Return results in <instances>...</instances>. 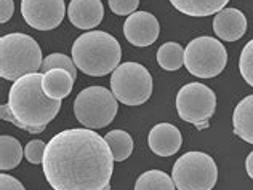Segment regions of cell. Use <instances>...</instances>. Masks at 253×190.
Segmentation results:
<instances>
[{"instance_id": "6da1fadb", "label": "cell", "mask_w": 253, "mask_h": 190, "mask_svg": "<svg viewBox=\"0 0 253 190\" xmlns=\"http://www.w3.org/2000/svg\"><path fill=\"white\" fill-rule=\"evenodd\" d=\"M114 155L88 128L64 129L46 144L43 174L55 190H109Z\"/></svg>"}, {"instance_id": "7a4b0ae2", "label": "cell", "mask_w": 253, "mask_h": 190, "mask_svg": "<svg viewBox=\"0 0 253 190\" xmlns=\"http://www.w3.org/2000/svg\"><path fill=\"white\" fill-rule=\"evenodd\" d=\"M42 77L43 72H34L18 78L10 88L8 104L0 107L3 120L31 134L42 133L61 109V101L50 99L43 93Z\"/></svg>"}, {"instance_id": "3957f363", "label": "cell", "mask_w": 253, "mask_h": 190, "mask_svg": "<svg viewBox=\"0 0 253 190\" xmlns=\"http://www.w3.org/2000/svg\"><path fill=\"white\" fill-rule=\"evenodd\" d=\"M122 50L114 35L103 31L85 32L72 45V60L90 77H104L121 65Z\"/></svg>"}, {"instance_id": "277c9868", "label": "cell", "mask_w": 253, "mask_h": 190, "mask_svg": "<svg viewBox=\"0 0 253 190\" xmlns=\"http://www.w3.org/2000/svg\"><path fill=\"white\" fill-rule=\"evenodd\" d=\"M43 58L39 43L28 34L13 32L0 38V75L16 82L42 69Z\"/></svg>"}, {"instance_id": "5b68a950", "label": "cell", "mask_w": 253, "mask_h": 190, "mask_svg": "<svg viewBox=\"0 0 253 190\" xmlns=\"http://www.w3.org/2000/svg\"><path fill=\"white\" fill-rule=\"evenodd\" d=\"M117 109V97L104 87L85 88L74 101L76 119L88 129L106 128L116 119Z\"/></svg>"}, {"instance_id": "8992f818", "label": "cell", "mask_w": 253, "mask_h": 190, "mask_svg": "<svg viewBox=\"0 0 253 190\" xmlns=\"http://www.w3.org/2000/svg\"><path fill=\"white\" fill-rule=\"evenodd\" d=\"M171 179L176 190H211L218 181V166L205 152H186L175 161Z\"/></svg>"}, {"instance_id": "52a82bcc", "label": "cell", "mask_w": 253, "mask_h": 190, "mask_svg": "<svg viewBox=\"0 0 253 190\" xmlns=\"http://www.w3.org/2000/svg\"><path fill=\"white\" fill-rule=\"evenodd\" d=\"M111 91L125 106H141L152 95V75L139 63H124L112 72Z\"/></svg>"}, {"instance_id": "ba28073f", "label": "cell", "mask_w": 253, "mask_h": 190, "mask_svg": "<svg viewBox=\"0 0 253 190\" xmlns=\"http://www.w3.org/2000/svg\"><path fill=\"white\" fill-rule=\"evenodd\" d=\"M226 64H228L226 47L213 37H197L184 48V65L194 77L213 78L221 74Z\"/></svg>"}, {"instance_id": "9c48e42d", "label": "cell", "mask_w": 253, "mask_h": 190, "mask_svg": "<svg viewBox=\"0 0 253 190\" xmlns=\"http://www.w3.org/2000/svg\"><path fill=\"white\" fill-rule=\"evenodd\" d=\"M216 95L207 85L186 83L176 95V110L179 119L192 123L197 128H207L209 120L215 114Z\"/></svg>"}, {"instance_id": "30bf717a", "label": "cell", "mask_w": 253, "mask_h": 190, "mask_svg": "<svg viewBox=\"0 0 253 190\" xmlns=\"http://www.w3.org/2000/svg\"><path fill=\"white\" fill-rule=\"evenodd\" d=\"M23 19L37 31L56 29L66 15L64 0H21Z\"/></svg>"}, {"instance_id": "8fae6325", "label": "cell", "mask_w": 253, "mask_h": 190, "mask_svg": "<svg viewBox=\"0 0 253 190\" xmlns=\"http://www.w3.org/2000/svg\"><path fill=\"white\" fill-rule=\"evenodd\" d=\"M159 34L161 26L149 11H135L124 23V35L135 47H149L159 38Z\"/></svg>"}, {"instance_id": "7c38bea8", "label": "cell", "mask_w": 253, "mask_h": 190, "mask_svg": "<svg viewBox=\"0 0 253 190\" xmlns=\"http://www.w3.org/2000/svg\"><path fill=\"white\" fill-rule=\"evenodd\" d=\"M247 31V18L237 8H223L213 18V32L224 42H236Z\"/></svg>"}, {"instance_id": "4fadbf2b", "label": "cell", "mask_w": 253, "mask_h": 190, "mask_svg": "<svg viewBox=\"0 0 253 190\" xmlns=\"http://www.w3.org/2000/svg\"><path fill=\"white\" fill-rule=\"evenodd\" d=\"M68 16L77 29H95L104 18V6L101 0H71Z\"/></svg>"}, {"instance_id": "5bb4252c", "label": "cell", "mask_w": 253, "mask_h": 190, "mask_svg": "<svg viewBox=\"0 0 253 190\" xmlns=\"http://www.w3.org/2000/svg\"><path fill=\"white\" fill-rule=\"evenodd\" d=\"M149 149L159 157H171L181 149L183 137L179 129L171 123H157L149 131Z\"/></svg>"}, {"instance_id": "9a60e30c", "label": "cell", "mask_w": 253, "mask_h": 190, "mask_svg": "<svg viewBox=\"0 0 253 190\" xmlns=\"http://www.w3.org/2000/svg\"><path fill=\"white\" fill-rule=\"evenodd\" d=\"M74 80L68 70L64 69H51L43 72L42 77V88L43 93L55 101H63L64 97H68L72 93L74 88Z\"/></svg>"}, {"instance_id": "2e32d148", "label": "cell", "mask_w": 253, "mask_h": 190, "mask_svg": "<svg viewBox=\"0 0 253 190\" xmlns=\"http://www.w3.org/2000/svg\"><path fill=\"white\" fill-rule=\"evenodd\" d=\"M234 134L245 142L253 144V95L245 96L232 114Z\"/></svg>"}, {"instance_id": "e0dca14e", "label": "cell", "mask_w": 253, "mask_h": 190, "mask_svg": "<svg viewBox=\"0 0 253 190\" xmlns=\"http://www.w3.org/2000/svg\"><path fill=\"white\" fill-rule=\"evenodd\" d=\"M170 3L183 15L204 18L213 15V13H219L226 8L229 0H170Z\"/></svg>"}, {"instance_id": "ac0fdd59", "label": "cell", "mask_w": 253, "mask_h": 190, "mask_svg": "<svg viewBox=\"0 0 253 190\" xmlns=\"http://www.w3.org/2000/svg\"><path fill=\"white\" fill-rule=\"evenodd\" d=\"M24 150L16 137L2 134L0 136V168L2 171L16 168L23 160Z\"/></svg>"}, {"instance_id": "d6986e66", "label": "cell", "mask_w": 253, "mask_h": 190, "mask_svg": "<svg viewBox=\"0 0 253 190\" xmlns=\"http://www.w3.org/2000/svg\"><path fill=\"white\" fill-rule=\"evenodd\" d=\"M157 63L162 69L173 72L184 65V48L176 42H167L157 50Z\"/></svg>"}, {"instance_id": "ffe728a7", "label": "cell", "mask_w": 253, "mask_h": 190, "mask_svg": "<svg viewBox=\"0 0 253 190\" xmlns=\"http://www.w3.org/2000/svg\"><path fill=\"white\" fill-rule=\"evenodd\" d=\"M135 190H176L171 176L161 169H149L136 179Z\"/></svg>"}, {"instance_id": "44dd1931", "label": "cell", "mask_w": 253, "mask_h": 190, "mask_svg": "<svg viewBox=\"0 0 253 190\" xmlns=\"http://www.w3.org/2000/svg\"><path fill=\"white\" fill-rule=\"evenodd\" d=\"M106 142L111 147V152L114 155L116 161L126 160L133 152V139L131 136L124 129H112L104 136Z\"/></svg>"}, {"instance_id": "7402d4cb", "label": "cell", "mask_w": 253, "mask_h": 190, "mask_svg": "<svg viewBox=\"0 0 253 190\" xmlns=\"http://www.w3.org/2000/svg\"><path fill=\"white\" fill-rule=\"evenodd\" d=\"M51 69H64V70H68L74 78H77V65L74 63V60L63 53H53L50 56L43 58V64H42L41 70L46 72Z\"/></svg>"}, {"instance_id": "603a6c76", "label": "cell", "mask_w": 253, "mask_h": 190, "mask_svg": "<svg viewBox=\"0 0 253 190\" xmlns=\"http://www.w3.org/2000/svg\"><path fill=\"white\" fill-rule=\"evenodd\" d=\"M239 70L245 82L253 87V38L245 45L239 58Z\"/></svg>"}, {"instance_id": "cb8c5ba5", "label": "cell", "mask_w": 253, "mask_h": 190, "mask_svg": "<svg viewBox=\"0 0 253 190\" xmlns=\"http://www.w3.org/2000/svg\"><path fill=\"white\" fill-rule=\"evenodd\" d=\"M45 149H46V144L42 139L29 141L24 147L26 160H28L29 163H32V165H41V163H43Z\"/></svg>"}, {"instance_id": "d4e9b609", "label": "cell", "mask_w": 253, "mask_h": 190, "mask_svg": "<svg viewBox=\"0 0 253 190\" xmlns=\"http://www.w3.org/2000/svg\"><path fill=\"white\" fill-rule=\"evenodd\" d=\"M109 8L114 15L119 16H130L136 11L139 0H108Z\"/></svg>"}, {"instance_id": "484cf974", "label": "cell", "mask_w": 253, "mask_h": 190, "mask_svg": "<svg viewBox=\"0 0 253 190\" xmlns=\"http://www.w3.org/2000/svg\"><path fill=\"white\" fill-rule=\"evenodd\" d=\"M0 190H26V189L16 178L2 173L0 174Z\"/></svg>"}, {"instance_id": "4316f807", "label": "cell", "mask_w": 253, "mask_h": 190, "mask_svg": "<svg viewBox=\"0 0 253 190\" xmlns=\"http://www.w3.org/2000/svg\"><path fill=\"white\" fill-rule=\"evenodd\" d=\"M15 11V2L13 0H0V23H6L11 19Z\"/></svg>"}, {"instance_id": "83f0119b", "label": "cell", "mask_w": 253, "mask_h": 190, "mask_svg": "<svg viewBox=\"0 0 253 190\" xmlns=\"http://www.w3.org/2000/svg\"><path fill=\"white\" fill-rule=\"evenodd\" d=\"M245 169H247V174L253 179V150L249 154L247 160H245Z\"/></svg>"}]
</instances>
